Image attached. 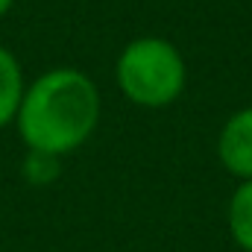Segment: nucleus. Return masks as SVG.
<instances>
[{
    "mask_svg": "<svg viewBox=\"0 0 252 252\" xmlns=\"http://www.w3.org/2000/svg\"><path fill=\"white\" fill-rule=\"evenodd\" d=\"M97 82L79 67H50L27 82L15 129L27 150L62 158L79 150L100 126Z\"/></svg>",
    "mask_w": 252,
    "mask_h": 252,
    "instance_id": "obj_1",
    "label": "nucleus"
},
{
    "mask_svg": "<svg viewBox=\"0 0 252 252\" xmlns=\"http://www.w3.org/2000/svg\"><path fill=\"white\" fill-rule=\"evenodd\" d=\"M115 82L132 106L164 109L185 94L188 64L173 41L161 35H141L118 53Z\"/></svg>",
    "mask_w": 252,
    "mask_h": 252,
    "instance_id": "obj_2",
    "label": "nucleus"
},
{
    "mask_svg": "<svg viewBox=\"0 0 252 252\" xmlns=\"http://www.w3.org/2000/svg\"><path fill=\"white\" fill-rule=\"evenodd\" d=\"M217 158L238 182L252 179V106L226 118L217 135Z\"/></svg>",
    "mask_w": 252,
    "mask_h": 252,
    "instance_id": "obj_3",
    "label": "nucleus"
},
{
    "mask_svg": "<svg viewBox=\"0 0 252 252\" xmlns=\"http://www.w3.org/2000/svg\"><path fill=\"white\" fill-rule=\"evenodd\" d=\"M27 91V79H24V67L18 62V56L0 44V129L15 124L21 97Z\"/></svg>",
    "mask_w": 252,
    "mask_h": 252,
    "instance_id": "obj_4",
    "label": "nucleus"
},
{
    "mask_svg": "<svg viewBox=\"0 0 252 252\" xmlns=\"http://www.w3.org/2000/svg\"><path fill=\"white\" fill-rule=\"evenodd\" d=\"M226 220L235 244L244 252H252V179L238 182V188L232 190Z\"/></svg>",
    "mask_w": 252,
    "mask_h": 252,
    "instance_id": "obj_5",
    "label": "nucleus"
},
{
    "mask_svg": "<svg viewBox=\"0 0 252 252\" xmlns=\"http://www.w3.org/2000/svg\"><path fill=\"white\" fill-rule=\"evenodd\" d=\"M56 176H59V158L56 156L27 150V158H24V179L27 182H32V185H50Z\"/></svg>",
    "mask_w": 252,
    "mask_h": 252,
    "instance_id": "obj_6",
    "label": "nucleus"
},
{
    "mask_svg": "<svg viewBox=\"0 0 252 252\" xmlns=\"http://www.w3.org/2000/svg\"><path fill=\"white\" fill-rule=\"evenodd\" d=\"M12 6H15V0H0V18H6L12 12Z\"/></svg>",
    "mask_w": 252,
    "mask_h": 252,
    "instance_id": "obj_7",
    "label": "nucleus"
}]
</instances>
